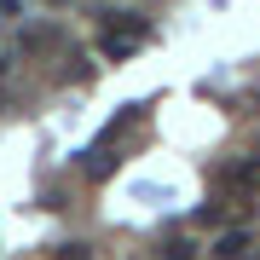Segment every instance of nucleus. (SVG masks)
Instances as JSON below:
<instances>
[{
	"label": "nucleus",
	"mask_w": 260,
	"mask_h": 260,
	"mask_svg": "<svg viewBox=\"0 0 260 260\" xmlns=\"http://www.w3.org/2000/svg\"><path fill=\"white\" fill-rule=\"evenodd\" d=\"M121 18H127V12H110V23H104V35H99L104 58H127V52L145 47V23H121Z\"/></svg>",
	"instance_id": "f257e3e1"
},
{
	"label": "nucleus",
	"mask_w": 260,
	"mask_h": 260,
	"mask_svg": "<svg viewBox=\"0 0 260 260\" xmlns=\"http://www.w3.org/2000/svg\"><path fill=\"white\" fill-rule=\"evenodd\" d=\"M220 185H225V191H237V197H260V156H243V162H232Z\"/></svg>",
	"instance_id": "f03ea898"
},
{
	"label": "nucleus",
	"mask_w": 260,
	"mask_h": 260,
	"mask_svg": "<svg viewBox=\"0 0 260 260\" xmlns=\"http://www.w3.org/2000/svg\"><path fill=\"white\" fill-rule=\"evenodd\" d=\"M52 260H87V249L81 243H64V249H52Z\"/></svg>",
	"instance_id": "39448f33"
},
{
	"label": "nucleus",
	"mask_w": 260,
	"mask_h": 260,
	"mask_svg": "<svg viewBox=\"0 0 260 260\" xmlns=\"http://www.w3.org/2000/svg\"><path fill=\"white\" fill-rule=\"evenodd\" d=\"M249 249H254V237H249V232H225L214 254H220V260H249Z\"/></svg>",
	"instance_id": "7ed1b4c3"
},
{
	"label": "nucleus",
	"mask_w": 260,
	"mask_h": 260,
	"mask_svg": "<svg viewBox=\"0 0 260 260\" xmlns=\"http://www.w3.org/2000/svg\"><path fill=\"white\" fill-rule=\"evenodd\" d=\"M191 254H197V243H191L185 232H168V237H162V260H191Z\"/></svg>",
	"instance_id": "20e7f679"
}]
</instances>
